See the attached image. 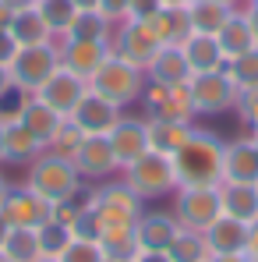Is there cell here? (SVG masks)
I'll list each match as a JSON object with an SVG mask.
<instances>
[{
    "mask_svg": "<svg viewBox=\"0 0 258 262\" xmlns=\"http://www.w3.org/2000/svg\"><path fill=\"white\" fill-rule=\"evenodd\" d=\"M106 262H124V259H138L142 255V245H138V234L134 227H121V230H106L96 237Z\"/></svg>",
    "mask_w": 258,
    "mask_h": 262,
    "instance_id": "obj_30",
    "label": "cell"
},
{
    "mask_svg": "<svg viewBox=\"0 0 258 262\" xmlns=\"http://www.w3.org/2000/svg\"><path fill=\"white\" fill-rule=\"evenodd\" d=\"M145 124H149V149H156L163 156H173L195 128L187 121H167V117H145Z\"/></svg>",
    "mask_w": 258,
    "mask_h": 262,
    "instance_id": "obj_26",
    "label": "cell"
},
{
    "mask_svg": "<svg viewBox=\"0 0 258 262\" xmlns=\"http://www.w3.org/2000/svg\"><path fill=\"white\" fill-rule=\"evenodd\" d=\"M233 110L241 114V121H244V124H248L251 131H258V89H248V92H241Z\"/></svg>",
    "mask_w": 258,
    "mask_h": 262,
    "instance_id": "obj_39",
    "label": "cell"
},
{
    "mask_svg": "<svg viewBox=\"0 0 258 262\" xmlns=\"http://www.w3.org/2000/svg\"><path fill=\"white\" fill-rule=\"evenodd\" d=\"M223 213L244 223L258 220V188L255 184H223Z\"/></svg>",
    "mask_w": 258,
    "mask_h": 262,
    "instance_id": "obj_29",
    "label": "cell"
},
{
    "mask_svg": "<svg viewBox=\"0 0 258 262\" xmlns=\"http://www.w3.org/2000/svg\"><path fill=\"white\" fill-rule=\"evenodd\" d=\"M36 262H60V259H53V255H39Z\"/></svg>",
    "mask_w": 258,
    "mask_h": 262,
    "instance_id": "obj_54",
    "label": "cell"
},
{
    "mask_svg": "<svg viewBox=\"0 0 258 262\" xmlns=\"http://www.w3.org/2000/svg\"><path fill=\"white\" fill-rule=\"evenodd\" d=\"M233 4L226 0H191L187 4V14H191V32H205V36H216L226 18H230Z\"/></svg>",
    "mask_w": 258,
    "mask_h": 262,
    "instance_id": "obj_27",
    "label": "cell"
},
{
    "mask_svg": "<svg viewBox=\"0 0 258 262\" xmlns=\"http://www.w3.org/2000/svg\"><path fill=\"white\" fill-rule=\"evenodd\" d=\"M0 213L7 216L11 227H29V230H39L46 220L53 216V202H46L39 191H32L29 184H18L7 191Z\"/></svg>",
    "mask_w": 258,
    "mask_h": 262,
    "instance_id": "obj_11",
    "label": "cell"
},
{
    "mask_svg": "<svg viewBox=\"0 0 258 262\" xmlns=\"http://www.w3.org/2000/svg\"><path fill=\"white\" fill-rule=\"evenodd\" d=\"M223 184H258V152L251 138L223 145Z\"/></svg>",
    "mask_w": 258,
    "mask_h": 262,
    "instance_id": "obj_17",
    "label": "cell"
},
{
    "mask_svg": "<svg viewBox=\"0 0 258 262\" xmlns=\"http://www.w3.org/2000/svg\"><path fill=\"white\" fill-rule=\"evenodd\" d=\"M7 4H11V7H14V11H18V7H32V4H36V0H7Z\"/></svg>",
    "mask_w": 258,
    "mask_h": 262,
    "instance_id": "obj_52",
    "label": "cell"
},
{
    "mask_svg": "<svg viewBox=\"0 0 258 262\" xmlns=\"http://www.w3.org/2000/svg\"><path fill=\"white\" fill-rule=\"evenodd\" d=\"M53 43H57V50H60V64H64L67 71L82 75L85 82L99 71V64L113 53V46L103 43V39H71V36H57Z\"/></svg>",
    "mask_w": 258,
    "mask_h": 262,
    "instance_id": "obj_13",
    "label": "cell"
},
{
    "mask_svg": "<svg viewBox=\"0 0 258 262\" xmlns=\"http://www.w3.org/2000/svg\"><path fill=\"white\" fill-rule=\"evenodd\" d=\"M14 53H18V43H14V36H11L7 29H0V64L7 68V64L14 60Z\"/></svg>",
    "mask_w": 258,
    "mask_h": 262,
    "instance_id": "obj_42",
    "label": "cell"
},
{
    "mask_svg": "<svg viewBox=\"0 0 258 262\" xmlns=\"http://www.w3.org/2000/svg\"><path fill=\"white\" fill-rule=\"evenodd\" d=\"M121 117H124V114H121L117 103H110V99H103V96H96V92H85V99L75 106V114H71L67 121H75L85 135H110V131L117 128Z\"/></svg>",
    "mask_w": 258,
    "mask_h": 262,
    "instance_id": "obj_16",
    "label": "cell"
},
{
    "mask_svg": "<svg viewBox=\"0 0 258 262\" xmlns=\"http://www.w3.org/2000/svg\"><path fill=\"white\" fill-rule=\"evenodd\" d=\"M187 89H191V103H195L198 117H219V114L233 110L237 96H241V89L233 85L226 68L223 71H205V75H191Z\"/></svg>",
    "mask_w": 258,
    "mask_h": 262,
    "instance_id": "obj_8",
    "label": "cell"
},
{
    "mask_svg": "<svg viewBox=\"0 0 258 262\" xmlns=\"http://www.w3.org/2000/svg\"><path fill=\"white\" fill-rule=\"evenodd\" d=\"M36 11L46 18V25L53 29V39H57V36H64V32L71 29L75 14H78L75 0H36Z\"/></svg>",
    "mask_w": 258,
    "mask_h": 262,
    "instance_id": "obj_34",
    "label": "cell"
},
{
    "mask_svg": "<svg viewBox=\"0 0 258 262\" xmlns=\"http://www.w3.org/2000/svg\"><path fill=\"white\" fill-rule=\"evenodd\" d=\"M75 167H78L82 181H85V177L106 181V177L117 174L121 163H117V156H113L110 135H85V142H82V149H78V156H75Z\"/></svg>",
    "mask_w": 258,
    "mask_h": 262,
    "instance_id": "obj_14",
    "label": "cell"
},
{
    "mask_svg": "<svg viewBox=\"0 0 258 262\" xmlns=\"http://www.w3.org/2000/svg\"><path fill=\"white\" fill-rule=\"evenodd\" d=\"M99 11L117 25V21H124L131 14V0H99Z\"/></svg>",
    "mask_w": 258,
    "mask_h": 262,
    "instance_id": "obj_40",
    "label": "cell"
},
{
    "mask_svg": "<svg viewBox=\"0 0 258 262\" xmlns=\"http://www.w3.org/2000/svg\"><path fill=\"white\" fill-rule=\"evenodd\" d=\"M248 4H258V0H248Z\"/></svg>",
    "mask_w": 258,
    "mask_h": 262,
    "instance_id": "obj_58",
    "label": "cell"
},
{
    "mask_svg": "<svg viewBox=\"0 0 258 262\" xmlns=\"http://www.w3.org/2000/svg\"><path fill=\"white\" fill-rule=\"evenodd\" d=\"M251 142H255V152H258V131H251Z\"/></svg>",
    "mask_w": 258,
    "mask_h": 262,
    "instance_id": "obj_55",
    "label": "cell"
},
{
    "mask_svg": "<svg viewBox=\"0 0 258 262\" xmlns=\"http://www.w3.org/2000/svg\"><path fill=\"white\" fill-rule=\"evenodd\" d=\"M145 78L156 82V85H184L191 78V68L184 60V50L177 43H163L152 53V60L145 64Z\"/></svg>",
    "mask_w": 258,
    "mask_h": 262,
    "instance_id": "obj_19",
    "label": "cell"
},
{
    "mask_svg": "<svg viewBox=\"0 0 258 262\" xmlns=\"http://www.w3.org/2000/svg\"><path fill=\"white\" fill-rule=\"evenodd\" d=\"M205 245H209V252L213 255H226V252H244V245H248V223L237 216H223L213 220L205 230Z\"/></svg>",
    "mask_w": 258,
    "mask_h": 262,
    "instance_id": "obj_22",
    "label": "cell"
},
{
    "mask_svg": "<svg viewBox=\"0 0 258 262\" xmlns=\"http://www.w3.org/2000/svg\"><path fill=\"white\" fill-rule=\"evenodd\" d=\"M244 255L251 262H258V220L248 223V245H244Z\"/></svg>",
    "mask_w": 258,
    "mask_h": 262,
    "instance_id": "obj_43",
    "label": "cell"
},
{
    "mask_svg": "<svg viewBox=\"0 0 258 262\" xmlns=\"http://www.w3.org/2000/svg\"><path fill=\"white\" fill-rule=\"evenodd\" d=\"M159 7H163V0H131L128 18H145V21H152V18L159 14Z\"/></svg>",
    "mask_w": 258,
    "mask_h": 262,
    "instance_id": "obj_41",
    "label": "cell"
},
{
    "mask_svg": "<svg viewBox=\"0 0 258 262\" xmlns=\"http://www.w3.org/2000/svg\"><path fill=\"white\" fill-rule=\"evenodd\" d=\"M110 46H113L117 57H124V60L134 64V68L145 71V64H149L152 53L163 46V39H159V32H156L152 21H145V18H124V21L113 25Z\"/></svg>",
    "mask_w": 258,
    "mask_h": 262,
    "instance_id": "obj_9",
    "label": "cell"
},
{
    "mask_svg": "<svg viewBox=\"0 0 258 262\" xmlns=\"http://www.w3.org/2000/svg\"><path fill=\"white\" fill-rule=\"evenodd\" d=\"M255 188H258V184H255Z\"/></svg>",
    "mask_w": 258,
    "mask_h": 262,
    "instance_id": "obj_60",
    "label": "cell"
},
{
    "mask_svg": "<svg viewBox=\"0 0 258 262\" xmlns=\"http://www.w3.org/2000/svg\"><path fill=\"white\" fill-rule=\"evenodd\" d=\"M134 262H173V259L167 255V252H142Z\"/></svg>",
    "mask_w": 258,
    "mask_h": 262,
    "instance_id": "obj_44",
    "label": "cell"
},
{
    "mask_svg": "<svg viewBox=\"0 0 258 262\" xmlns=\"http://www.w3.org/2000/svg\"><path fill=\"white\" fill-rule=\"evenodd\" d=\"M7 32L14 36V43H18V46L53 43V29L46 25L43 14L36 11V4H32V7H18V11L11 14V25H7Z\"/></svg>",
    "mask_w": 258,
    "mask_h": 262,
    "instance_id": "obj_24",
    "label": "cell"
},
{
    "mask_svg": "<svg viewBox=\"0 0 258 262\" xmlns=\"http://www.w3.org/2000/svg\"><path fill=\"white\" fill-rule=\"evenodd\" d=\"M152 25H156V32H159L163 43H177L180 46L187 36H191V14H187V4H163L159 14L152 18Z\"/></svg>",
    "mask_w": 258,
    "mask_h": 262,
    "instance_id": "obj_28",
    "label": "cell"
},
{
    "mask_svg": "<svg viewBox=\"0 0 258 262\" xmlns=\"http://www.w3.org/2000/svg\"><path fill=\"white\" fill-rule=\"evenodd\" d=\"M7 234H11V223H7V216L0 213V248H4V241H7Z\"/></svg>",
    "mask_w": 258,
    "mask_h": 262,
    "instance_id": "obj_49",
    "label": "cell"
},
{
    "mask_svg": "<svg viewBox=\"0 0 258 262\" xmlns=\"http://www.w3.org/2000/svg\"><path fill=\"white\" fill-rule=\"evenodd\" d=\"M0 163H4V124H0Z\"/></svg>",
    "mask_w": 258,
    "mask_h": 262,
    "instance_id": "obj_53",
    "label": "cell"
},
{
    "mask_svg": "<svg viewBox=\"0 0 258 262\" xmlns=\"http://www.w3.org/2000/svg\"><path fill=\"white\" fill-rule=\"evenodd\" d=\"M216 43H219V50H223L226 60H233V57H241V53H248V50H255V46H258L255 29H251L248 14H244V4L230 11L226 25L216 32Z\"/></svg>",
    "mask_w": 258,
    "mask_h": 262,
    "instance_id": "obj_20",
    "label": "cell"
},
{
    "mask_svg": "<svg viewBox=\"0 0 258 262\" xmlns=\"http://www.w3.org/2000/svg\"><path fill=\"white\" fill-rule=\"evenodd\" d=\"M124 184L142 199V202H156V199H170L173 191L180 188L177 181V167H173V156H163L156 149L142 152L134 163H128L124 170Z\"/></svg>",
    "mask_w": 258,
    "mask_h": 262,
    "instance_id": "obj_4",
    "label": "cell"
},
{
    "mask_svg": "<svg viewBox=\"0 0 258 262\" xmlns=\"http://www.w3.org/2000/svg\"><path fill=\"white\" fill-rule=\"evenodd\" d=\"M75 7L78 11H92V7H99V0H75Z\"/></svg>",
    "mask_w": 258,
    "mask_h": 262,
    "instance_id": "obj_50",
    "label": "cell"
},
{
    "mask_svg": "<svg viewBox=\"0 0 258 262\" xmlns=\"http://www.w3.org/2000/svg\"><path fill=\"white\" fill-rule=\"evenodd\" d=\"M226 75L233 78V85L241 92L258 89V46L248 50V53H241V57H233V60H226Z\"/></svg>",
    "mask_w": 258,
    "mask_h": 262,
    "instance_id": "obj_37",
    "label": "cell"
},
{
    "mask_svg": "<svg viewBox=\"0 0 258 262\" xmlns=\"http://www.w3.org/2000/svg\"><path fill=\"white\" fill-rule=\"evenodd\" d=\"M82 142H85V131L78 128L75 121H67V117H64V124L57 128V135L46 142V152H53V156H64V160H71V163H75V156H78Z\"/></svg>",
    "mask_w": 258,
    "mask_h": 262,
    "instance_id": "obj_35",
    "label": "cell"
},
{
    "mask_svg": "<svg viewBox=\"0 0 258 262\" xmlns=\"http://www.w3.org/2000/svg\"><path fill=\"white\" fill-rule=\"evenodd\" d=\"M11 14H14V7H11L7 0H0V29H7V25H11Z\"/></svg>",
    "mask_w": 258,
    "mask_h": 262,
    "instance_id": "obj_46",
    "label": "cell"
},
{
    "mask_svg": "<svg viewBox=\"0 0 258 262\" xmlns=\"http://www.w3.org/2000/svg\"><path fill=\"white\" fill-rule=\"evenodd\" d=\"M85 206H88L92 223H96V237H99V234H106V230L134 227L138 216H142V199L131 191L128 184H124V177H121V181L103 184L99 191H92Z\"/></svg>",
    "mask_w": 258,
    "mask_h": 262,
    "instance_id": "obj_3",
    "label": "cell"
},
{
    "mask_svg": "<svg viewBox=\"0 0 258 262\" xmlns=\"http://www.w3.org/2000/svg\"><path fill=\"white\" fill-rule=\"evenodd\" d=\"M134 234H138L142 252H167L173 245V237L180 234V220L173 216V209H152V213L138 216Z\"/></svg>",
    "mask_w": 258,
    "mask_h": 262,
    "instance_id": "obj_15",
    "label": "cell"
},
{
    "mask_svg": "<svg viewBox=\"0 0 258 262\" xmlns=\"http://www.w3.org/2000/svg\"><path fill=\"white\" fill-rule=\"evenodd\" d=\"M167 255H170L173 262H209L213 259V252H209V245H205V234H202V230H191V227H180V234L173 237Z\"/></svg>",
    "mask_w": 258,
    "mask_h": 262,
    "instance_id": "obj_31",
    "label": "cell"
},
{
    "mask_svg": "<svg viewBox=\"0 0 258 262\" xmlns=\"http://www.w3.org/2000/svg\"><path fill=\"white\" fill-rule=\"evenodd\" d=\"M223 138L216 131L191 128L187 142L173 152V167L180 184H223Z\"/></svg>",
    "mask_w": 258,
    "mask_h": 262,
    "instance_id": "obj_1",
    "label": "cell"
},
{
    "mask_svg": "<svg viewBox=\"0 0 258 262\" xmlns=\"http://www.w3.org/2000/svg\"><path fill=\"white\" fill-rule=\"evenodd\" d=\"M7 89H14V82H11V71H7V68L0 64V96H4Z\"/></svg>",
    "mask_w": 258,
    "mask_h": 262,
    "instance_id": "obj_48",
    "label": "cell"
},
{
    "mask_svg": "<svg viewBox=\"0 0 258 262\" xmlns=\"http://www.w3.org/2000/svg\"><path fill=\"white\" fill-rule=\"evenodd\" d=\"M18 121L29 128V135L39 142L46 149V142L57 135V128L64 124V117L53 110V106H46L39 96H25V103H21V114H18Z\"/></svg>",
    "mask_w": 258,
    "mask_h": 262,
    "instance_id": "obj_23",
    "label": "cell"
},
{
    "mask_svg": "<svg viewBox=\"0 0 258 262\" xmlns=\"http://www.w3.org/2000/svg\"><path fill=\"white\" fill-rule=\"evenodd\" d=\"M85 92H88V82L82 78V75H75V71H67L64 64L46 78L43 85H39V99H43L46 106H53L60 117H71L75 114V106L85 99Z\"/></svg>",
    "mask_w": 258,
    "mask_h": 262,
    "instance_id": "obj_12",
    "label": "cell"
},
{
    "mask_svg": "<svg viewBox=\"0 0 258 262\" xmlns=\"http://www.w3.org/2000/svg\"><path fill=\"white\" fill-rule=\"evenodd\" d=\"M64 36H71V39H103V43H110V36H113V21H110L99 7H92V11H78L75 21H71V29H67Z\"/></svg>",
    "mask_w": 258,
    "mask_h": 262,
    "instance_id": "obj_32",
    "label": "cell"
},
{
    "mask_svg": "<svg viewBox=\"0 0 258 262\" xmlns=\"http://www.w3.org/2000/svg\"><path fill=\"white\" fill-rule=\"evenodd\" d=\"M145 82H149V78H145L142 68H134L131 60L110 53V57L99 64V71L88 78V92H96V96H103V99H110V103H117V106L124 110V106H131V103L142 99Z\"/></svg>",
    "mask_w": 258,
    "mask_h": 262,
    "instance_id": "obj_5",
    "label": "cell"
},
{
    "mask_svg": "<svg viewBox=\"0 0 258 262\" xmlns=\"http://www.w3.org/2000/svg\"><path fill=\"white\" fill-rule=\"evenodd\" d=\"M0 252H4L11 262H36L39 255H43V248H39V234L29 230V227H11V234H7V241H4Z\"/></svg>",
    "mask_w": 258,
    "mask_h": 262,
    "instance_id": "obj_33",
    "label": "cell"
},
{
    "mask_svg": "<svg viewBox=\"0 0 258 262\" xmlns=\"http://www.w3.org/2000/svg\"><path fill=\"white\" fill-rule=\"evenodd\" d=\"M124 262H134V259H124Z\"/></svg>",
    "mask_w": 258,
    "mask_h": 262,
    "instance_id": "obj_59",
    "label": "cell"
},
{
    "mask_svg": "<svg viewBox=\"0 0 258 262\" xmlns=\"http://www.w3.org/2000/svg\"><path fill=\"white\" fill-rule=\"evenodd\" d=\"M60 68V50L57 43H39V46H18L14 60L7 64L14 89H21L25 96H36L39 85Z\"/></svg>",
    "mask_w": 258,
    "mask_h": 262,
    "instance_id": "obj_7",
    "label": "cell"
},
{
    "mask_svg": "<svg viewBox=\"0 0 258 262\" xmlns=\"http://www.w3.org/2000/svg\"><path fill=\"white\" fill-rule=\"evenodd\" d=\"M244 14H248V21H251V29L258 36V4H244Z\"/></svg>",
    "mask_w": 258,
    "mask_h": 262,
    "instance_id": "obj_47",
    "label": "cell"
},
{
    "mask_svg": "<svg viewBox=\"0 0 258 262\" xmlns=\"http://www.w3.org/2000/svg\"><path fill=\"white\" fill-rule=\"evenodd\" d=\"M170 199L180 227L205 230L213 220L223 216V184H180Z\"/></svg>",
    "mask_w": 258,
    "mask_h": 262,
    "instance_id": "obj_6",
    "label": "cell"
},
{
    "mask_svg": "<svg viewBox=\"0 0 258 262\" xmlns=\"http://www.w3.org/2000/svg\"><path fill=\"white\" fill-rule=\"evenodd\" d=\"M36 234H39V248H43V255H53V259H60V252L75 241V227H67V223H60V220H53V216L46 220Z\"/></svg>",
    "mask_w": 258,
    "mask_h": 262,
    "instance_id": "obj_36",
    "label": "cell"
},
{
    "mask_svg": "<svg viewBox=\"0 0 258 262\" xmlns=\"http://www.w3.org/2000/svg\"><path fill=\"white\" fill-rule=\"evenodd\" d=\"M209 262H251L244 252H226V255H213Z\"/></svg>",
    "mask_w": 258,
    "mask_h": 262,
    "instance_id": "obj_45",
    "label": "cell"
},
{
    "mask_svg": "<svg viewBox=\"0 0 258 262\" xmlns=\"http://www.w3.org/2000/svg\"><path fill=\"white\" fill-rule=\"evenodd\" d=\"M39 152H43V145L29 135V128H25L21 121H7V124H4V163L29 167Z\"/></svg>",
    "mask_w": 258,
    "mask_h": 262,
    "instance_id": "obj_25",
    "label": "cell"
},
{
    "mask_svg": "<svg viewBox=\"0 0 258 262\" xmlns=\"http://www.w3.org/2000/svg\"><path fill=\"white\" fill-rule=\"evenodd\" d=\"M226 4H233V7H241V0H226Z\"/></svg>",
    "mask_w": 258,
    "mask_h": 262,
    "instance_id": "obj_57",
    "label": "cell"
},
{
    "mask_svg": "<svg viewBox=\"0 0 258 262\" xmlns=\"http://www.w3.org/2000/svg\"><path fill=\"white\" fill-rule=\"evenodd\" d=\"M25 184L32 191H39L46 202H71L82 195V174L71 160L64 156H53V152H39L32 163H29V174H25Z\"/></svg>",
    "mask_w": 258,
    "mask_h": 262,
    "instance_id": "obj_2",
    "label": "cell"
},
{
    "mask_svg": "<svg viewBox=\"0 0 258 262\" xmlns=\"http://www.w3.org/2000/svg\"><path fill=\"white\" fill-rule=\"evenodd\" d=\"M7 191H11V184H7V177L0 174V206H4V199H7Z\"/></svg>",
    "mask_w": 258,
    "mask_h": 262,
    "instance_id": "obj_51",
    "label": "cell"
},
{
    "mask_svg": "<svg viewBox=\"0 0 258 262\" xmlns=\"http://www.w3.org/2000/svg\"><path fill=\"white\" fill-rule=\"evenodd\" d=\"M163 4H191V0H163Z\"/></svg>",
    "mask_w": 258,
    "mask_h": 262,
    "instance_id": "obj_56",
    "label": "cell"
},
{
    "mask_svg": "<svg viewBox=\"0 0 258 262\" xmlns=\"http://www.w3.org/2000/svg\"><path fill=\"white\" fill-rule=\"evenodd\" d=\"M184 60H187V68H191V75H205V71H223L226 68V57H223V50L216 43V36H205V32H191L184 43Z\"/></svg>",
    "mask_w": 258,
    "mask_h": 262,
    "instance_id": "obj_21",
    "label": "cell"
},
{
    "mask_svg": "<svg viewBox=\"0 0 258 262\" xmlns=\"http://www.w3.org/2000/svg\"><path fill=\"white\" fill-rule=\"evenodd\" d=\"M142 110L145 117H167V121H187L195 124V103H191V89L184 85H156V82H145L142 92Z\"/></svg>",
    "mask_w": 258,
    "mask_h": 262,
    "instance_id": "obj_10",
    "label": "cell"
},
{
    "mask_svg": "<svg viewBox=\"0 0 258 262\" xmlns=\"http://www.w3.org/2000/svg\"><path fill=\"white\" fill-rule=\"evenodd\" d=\"M110 145H113V156L121 163V170L134 163L142 152H149V124L145 117H121L117 128L110 131Z\"/></svg>",
    "mask_w": 258,
    "mask_h": 262,
    "instance_id": "obj_18",
    "label": "cell"
},
{
    "mask_svg": "<svg viewBox=\"0 0 258 262\" xmlns=\"http://www.w3.org/2000/svg\"><path fill=\"white\" fill-rule=\"evenodd\" d=\"M60 262H106V255H103L99 241H92V237H75V241L60 252Z\"/></svg>",
    "mask_w": 258,
    "mask_h": 262,
    "instance_id": "obj_38",
    "label": "cell"
}]
</instances>
